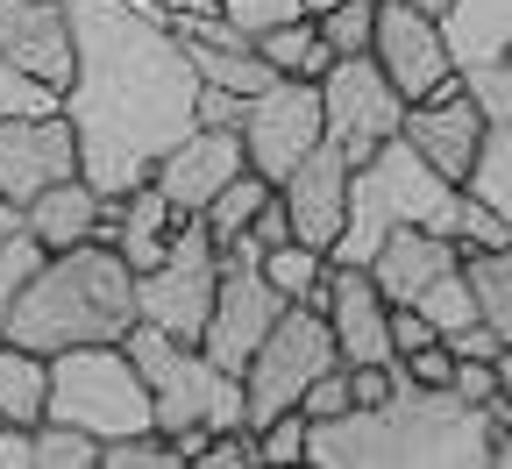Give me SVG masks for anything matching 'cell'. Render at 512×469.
Returning <instances> with one entry per match:
<instances>
[{"label":"cell","instance_id":"3","mask_svg":"<svg viewBox=\"0 0 512 469\" xmlns=\"http://www.w3.org/2000/svg\"><path fill=\"white\" fill-rule=\"evenodd\" d=\"M136 320H143V306H136L128 256L114 242H79V249L43 256V271L22 285L0 334L36 356H57V349H86V342H121Z\"/></svg>","mask_w":512,"mask_h":469},{"label":"cell","instance_id":"28","mask_svg":"<svg viewBox=\"0 0 512 469\" xmlns=\"http://www.w3.org/2000/svg\"><path fill=\"white\" fill-rule=\"evenodd\" d=\"M43 256H50V249L29 235V214L15 207L8 221H0V320H8V306L22 299V285L43 271Z\"/></svg>","mask_w":512,"mask_h":469},{"label":"cell","instance_id":"14","mask_svg":"<svg viewBox=\"0 0 512 469\" xmlns=\"http://www.w3.org/2000/svg\"><path fill=\"white\" fill-rule=\"evenodd\" d=\"M57 178H79V128L72 114H29V121H0V192L29 207L36 192Z\"/></svg>","mask_w":512,"mask_h":469},{"label":"cell","instance_id":"23","mask_svg":"<svg viewBox=\"0 0 512 469\" xmlns=\"http://www.w3.org/2000/svg\"><path fill=\"white\" fill-rule=\"evenodd\" d=\"M463 278H470V292H477L484 327L512 349V242H505V249H470V256H463Z\"/></svg>","mask_w":512,"mask_h":469},{"label":"cell","instance_id":"8","mask_svg":"<svg viewBox=\"0 0 512 469\" xmlns=\"http://www.w3.org/2000/svg\"><path fill=\"white\" fill-rule=\"evenodd\" d=\"M214 292H221V242H214L207 214H185L164 263L136 278V306H143L150 327L178 334V342H200L207 313H214Z\"/></svg>","mask_w":512,"mask_h":469},{"label":"cell","instance_id":"1","mask_svg":"<svg viewBox=\"0 0 512 469\" xmlns=\"http://www.w3.org/2000/svg\"><path fill=\"white\" fill-rule=\"evenodd\" d=\"M79 72L64 86V114L79 128V178L93 192H136L157 157L192 136L200 72L178 29L150 0H72Z\"/></svg>","mask_w":512,"mask_h":469},{"label":"cell","instance_id":"39","mask_svg":"<svg viewBox=\"0 0 512 469\" xmlns=\"http://www.w3.org/2000/svg\"><path fill=\"white\" fill-rule=\"evenodd\" d=\"M448 391H456L463 406H491V398H498V356H491V363L456 356V377H448Z\"/></svg>","mask_w":512,"mask_h":469},{"label":"cell","instance_id":"6","mask_svg":"<svg viewBox=\"0 0 512 469\" xmlns=\"http://www.w3.org/2000/svg\"><path fill=\"white\" fill-rule=\"evenodd\" d=\"M50 420H72L100 441L143 434L157 427L150 413V384L128 356V342H86V349H57L50 356Z\"/></svg>","mask_w":512,"mask_h":469},{"label":"cell","instance_id":"2","mask_svg":"<svg viewBox=\"0 0 512 469\" xmlns=\"http://www.w3.org/2000/svg\"><path fill=\"white\" fill-rule=\"evenodd\" d=\"M313 469H491V413L456 391H427L399 370V391L377 406L320 420L306 441Z\"/></svg>","mask_w":512,"mask_h":469},{"label":"cell","instance_id":"43","mask_svg":"<svg viewBox=\"0 0 512 469\" xmlns=\"http://www.w3.org/2000/svg\"><path fill=\"white\" fill-rule=\"evenodd\" d=\"M427 342H441V327H434L420 306H392V349L413 356V349H427Z\"/></svg>","mask_w":512,"mask_h":469},{"label":"cell","instance_id":"13","mask_svg":"<svg viewBox=\"0 0 512 469\" xmlns=\"http://www.w3.org/2000/svg\"><path fill=\"white\" fill-rule=\"evenodd\" d=\"M320 313L335 327V356L356 363H399L392 349V299L377 292L370 263H328V292H320Z\"/></svg>","mask_w":512,"mask_h":469},{"label":"cell","instance_id":"50","mask_svg":"<svg viewBox=\"0 0 512 469\" xmlns=\"http://www.w3.org/2000/svg\"><path fill=\"white\" fill-rule=\"evenodd\" d=\"M320 8H335V0H306V15H320Z\"/></svg>","mask_w":512,"mask_h":469},{"label":"cell","instance_id":"35","mask_svg":"<svg viewBox=\"0 0 512 469\" xmlns=\"http://www.w3.org/2000/svg\"><path fill=\"white\" fill-rule=\"evenodd\" d=\"M456 242H463V256H470V249H505V242H512V228L484 207L477 192H463V207H456Z\"/></svg>","mask_w":512,"mask_h":469},{"label":"cell","instance_id":"44","mask_svg":"<svg viewBox=\"0 0 512 469\" xmlns=\"http://www.w3.org/2000/svg\"><path fill=\"white\" fill-rule=\"evenodd\" d=\"M441 342L456 349V356H477V363H491V356L505 349V342H498V334H491L484 320H470V327H456V334H441Z\"/></svg>","mask_w":512,"mask_h":469},{"label":"cell","instance_id":"36","mask_svg":"<svg viewBox=\"0 0 512 469\" xmlns=\"http://www.w3.org/2000/svg\"><path fill=\"white\" fill-rule=\"evenodd\" d=\"M221 15H228L242 36H264V29H278V22H299L306 0H221Z\"/></svg>","mask_w":512,"mask_h":469},{"label":"cell","instance_id":"22","mask_svg":"<svg viewBox=\"0 0 512 469\" xmlns=\"http://www.w3.org/2000/svg\"><path fill=\"white\" fill-rule=\"evenodd\" d=\"M43 413H50V356H36V349L0 334V420L36 427Z\"/></svg>","mask_w":512,"mask_h":469},{"label":"cell","instance_id":"18","mask_svg":"<svg viewBox=\"0 0 512 469\" xmlns=\"http://www.w3.org/2000/svg\"><path fill=\"white\" fill-rule=\"evenodd\" d=\"M349 171H356V164H349L335 143H320V150L278 185L285 214H292V235H299L306 249H320V256L335 249V235H342V221H349Z\"/></svg>","mask_w":512,"mask_h":469},{"label":"cell","instance_id":"26","mask_svg":"<svg viewBox=\"0 0 512 469\" xmlns=\"http://www.w3.org/2000/svg\"><path fill=\"white\" fill-rule=\"evenodd\" d=\"M463 192H477L484 207L512 228V136H505V128H491V121H484V150H477V164H470Z\"/></svg>","mask_w":512,"mask_h":469},{"label":"cell","instance_id":"17","mask_svg":"<svg viewBox=\"0 0 512 469\" xmlns=\"http://www.w3.org/2000/svg\"><path fill=\"white\" fill-rule=\"evenodd\" d=\"M399 136H406V143H413L448 185H463L470 164H477V150H484V107L470 100V86H448V93L406 107Z\"/></svg>","mask_w":512,"mask_h":469},{"label":"cell","instance_id":"38","mask_svg":"<svg viewBox=\"0 0 512 469\" xmlns=\"http://www.w3.org/2000/svg\"><path fill=\"white\" fill-rule=\"evenodd\" d=\"M192 469H264L256 462V434L249 427H221L200 455H192Z\"/></svg>","mask_w":512,"mask_h":469},{"label":"cell","instance_id":"4","mask_svg":"<svg viewBox=\"0 0 512 469\" xmlns=\"http://www.w3.org/2000/svg\"><path fill=\"white\" fill-rule=\"evenodd\" d=\"M456 207H463V185H448L406 136H392L349 171V221H342L328 263H370L377 242L406 221L434 228V235H456Z\"/></svg>","mask_w":512,"mask_h":469},{"label":"cell","instance_id":"47","mask_svg":"<svg viewBox=\"0 0 512 469\" xmlns=\"http://www.w3.org/2000/svg\"><path fill=\"white\" fill-rule=\"evenodd\" d=\"M491 469H512V420L491 427Z\"/></svg>","mask_w":512,"mask_h":469},{"label":"cell","instance_id":"20","mask_svg":"<svg viewBox=\"0 0 512 469\" xmlns=\"http://www.w3.org/2000/svg\"><path fill=\"white\" fill-rule=\"evenodd\" d=\"M29 235L57 256V249H79V242H93V228H100V192L86 185V178H57L50 192H36L29 199Z\"/></svg>","mask_w":512,"mask_h":469},{"label":"cell","instance_id":"24","mask_svg":"<svg viewBox=\"0 0 512 469\" xmlns=\"http://www.w3.org/2000/svg\"><path fill=\"white\" fill-rule=\"evenodd\" d=\"M256 50L271 57V72H278V79H328V64H335V50L320 43L313 15H299V22H278V29H264V36H256Z\"/></svg>","mask_w":512,"mask_h":469},{"label":"cell","instance_id":"16","mask_svg":"<svg viewBox=\"0 0 512 469\" xmlns=\"http://www.w3.org/2000/svg\"><path fill=\"white\" fill-rule=\"evenodd\" d=\"M249 171V150H242V128H192V136H178L164 157H157V192L171 199L178 214H207V199Z\"/></svg>","mask_w":512,"mask_h":469},{"label":"cell","instance_id":"33","mask_svg":"<svg viewBox=\"0 0 512 469\" xmlns=\"http://www.w3.org/2000/svg\"><path fill=\"white\" fill-rule=\"evenodd\" d=\"M420 313L441 327V334H456V327H470V320H484L477 313V292H470V278H463V263L448 278H434L427 292H420Z\"/></svg>","mask_w":512,"mask_h":469},{"label":"cell","instance_id":"5","mask_svg":"<svg viewBox=\"0 0 512 469\" xmlns=\"http://www.w3.org/2000/svg\"><path fill=\"white\" fill-rule=\"evenodd\" d=\"M128 356H136L143 384H150V413H157V434H221V427H242V377L221 370L200 342H178V334L136 320L121 334Z\"/></svg>","mask_w":512,"mask_h":469},{"label":"cell","instance_id":"25","mask_svg":"<svg viewBox=\"0 0 512 469\" xmlns=\"http://www.w3.org/2000/svg\"><path fill=\"white\" fill-rule=\"evenodd\" d=\"M29 469H100V434L43 413V420L29 427Z\"/></svg>","mask_w":512,"mask_h":469},{"label":"cell","instance_id":"12","mask_svg":"<svg viewBox=\"0 0 512 469\" xmlns=\"http://www.w3.org/2000/svg\"><path fill=\"white\" fill-rule=\"evenodd\" d=\"M370 57L384 64V79L399 86V100H434L448 86H463L456 72V50H448L441 22L427 8H413V0H384L377 8V36H370Z\"/></svg>","mask_w":512,"mask_h":469},{"label":"cell","instance_id":"7","mask_svg":"<svg viewBox=\"0 0 512 469\" xmlns=\"http://www.w3.org/2000/svg\"><path fill=\"white\" fill-rule=\"evenodd\" d=\"M335 363H342V356H335V327H328V313L285 306L278 327L256 342V356H249V370H242V427L256 434L264 420L292 413L299 398L313 391V377L335 370Z\"/></svg>","mask_w":512,"mask_h":469},{"label":"cell","instance_id":"48","mask_svg":"<svg viewBox=\"0 0 512 469\" xmlns=\"http://www.w3.org/2000/svg\"><path fill=\"white\" fill-rule=\"evenodd\" d=\"M413 8H427V15L441 22V15H448V0H413Z\"/></svg>","mask_w":512,"mask_h":469},{"label":"cell","instance_id":"11","mask_svg":"<svg viewBox=\"0 0 512 469\" xmlns=\"http://www.w3.org/2000/svg\"><path fill=\"white\" fill-rule=\"evenodd\" d=\"M320 107H328V143H335L349 164H363L377 143H392L399 121H406L399 86L384 79V64H377L370 50L328 64V79H320Z\"/></svg>","mask_w":512,"mask_h":469},{"label":"cell","instance_id":"40","mask_svg":"<svg viewBox=\"0 0 512 469\" xmlns=\"http://www.w3.org/2000/svg\"><path fill=\"white\" fill-rule=\"evenodd\" d=\"M399 370H406L413 384H427V391H448V377H456V349H448V342H427V349L399 356Z\"/></svg>","mask_w":512,"mask_h":469},{"label":"cell","instance_id":"29","mask_svg":"<svg viewBox=\"0 0 512 469\" xmlns=\"http://www.w3.org/2000/svg\"><path fill=\"white\" fill-rule=\"evenodd\" d=\"M278 185L271 178H256V171H235L214 199H207V228H214V242H235L249 221H256V207H264V199H271Z\"/></svg>","mask_w":512,"mask_h":469},{"label":"cell","instance_id":"49","mask_svg":"<svg viewBox=\"0 0 512 469\" xmlns=\"http://www.w3.org/2000/svg\"><path fill=\"white\" fill-rule=\"evenodd\" d=\"M8 214H15V199H8V192H0V221H8Z\"/></svg>","mask_w":512,"mask_h":469},{"label":"cell","instance_id":"27","mask_svg":"<svg viewBox=\"0 0 512 469\" xmlns=\"http://www.w3.org/2000/svg\"><path fill=\"white\" fill-rule=\"evenodd\" d=\"M264 278L278 285L285 306H313V292L328 285V256L306 242H278V249H264Z\"/></svg>","mask_w":512,"mask_h":469},{"label":"cell","instance_id":"30","mask_svg":"<svg viewBox=\"0 0 512 469\" xmlns=\"http://www.w3.org/2000/svg\"><path fill=\"white\" fill-rule=\"evenodd\" d=\"M377 8L384 0H335V8L313 15V29H320V43H328L335 57H363L370 36H377Z\"/></svg>","mask_w":512,"mask_h":469},{"label":"cell","instance_id":"34","mask_svg":"<svg viewBox=\"0 0 512 469\" xmlns=\"http://www.w3.org/2000/svg\"><path fill=\"white\" fill-rule=\"evenodd\" d=\"M463 86H470V100L484 107V121L512 136V57H498V64H477V72H463Z\"/></svg>","mask_w":512,"mask_h":469},{"label":"cell","instance_id":"31","mask_svg":"<svg viewBox=\"0 0 512 469\" xmlns=\"http://www.w3.org/2000/svg\"><path fill=\"white\" fill-rule=\"evenodd\" d=\"M29 114H64V93L0 57V121H29Z\"/></svg>","mask_w":512,"mask_h":469},{"label":"cell","instance_id":"21","mask_svg":"<svg viewBox=\"0 0 512 469\" xmlns=\"http://www.w3.org/2000/svg\"><path fill=\"white\" fill-rule=\"evenodd\" d=\"M441 36L456 50V72H477V64L512 57V0H448Z\"/></svg>","mask_w":512,"mask_h":469},{"label":"cell","instance_id":"37","mask_svg":"<svg viewBox=\"0 0 512 469\" xmlns=\"http://www.w3.org/2000/svg\"><path fill=\"white\" fill-rule=\"evenodd\" d=\"M349 406H356V391H349V370H342V363H335V370H320L313 391L299 398V413H306L313 427H320V420H342Z\"/></svg>","mask_w":512,"mask_h":469},{"label":"cell","instance_id":"41","mask_svg":"<svg viewBox=\"0 0 512 469\" xmlns=\"http://www.w3.org/2000/svg\"><path fill=\"white\" fill-rule=\"evenodd\" d=\"M235 242H249V249H278V242H299V235H292V214H285V199L271 192L264 207H256V221H249Z\"/></svg>","mask_w":512,"mask_h":469},{"label":"cell","instance_id":"46","mask_svg":"<svg viewBox=\"0 0 512 469\" xmlns=\"http://www.w3.org/2000/svg\"><path fill=\"white\" fill-rule=\"evenodd\" d=\"M157 15H171V22H185V15H221V0H150Z\"/></svg>","mask_w":512,"mask_h":469},{"label":"cell","instance_id":"45","mask_svg":"<svg viewBox=\"0 0 512 469\" xmlns=\"http://www.w3.org/2000/svg\"><path fill=\"white\" fill-rule=\"evenodd\" d=\"M0 469H29V427L0 420Z\"/></svg>","mask_w":512,"mask_h":469},{"label":"cell","instance_id":"32","mask_svg":"<svg viewBox=\"0 0 512 469\" xmlns=\"http://www.w3.org/2000/svg\"><path fill=\"white\" fill-rule=\"evenodd\" d=\"M306 441H313V420L292 406V413H278V420L256 427V462H264V469H299L306 462Z\"/></svg>","mask_w":512,"mask_h":469},{"label":"cell","instance_id":"15","mask_svg":"<svg viewBox=\"0 0 512 469\" xmlns=\"http://www.w3.org/2000/svg\"><path fill=\"white\" fill-rule=\"evenodd\" d=\"M0 57L64 93V86H72V72H79L72 0H0Z\"/></svg>","mask_w":512,"mask_h":469},{"label":"cell","instance_id":"9","mask_svg":"<svg viewBox=\"0 0 512 469\" xmlns=\"http://www.w3.org/2000/svg\"><path fill=\"white\" fill-rule=\"evenodd\" d=\"M320 143H328V107H320V79H271L242 114V150L249 171L285 185Z\"/></svg>","mask_w":512,"mask_h":469},{"label":"cell","instance_id":"42","mask_svg":"<svg viewBox=\"0 0 512 469\" xmlns=\"http://www.w3.org/2000/svg\"><path fill=\"white\" fill-rule=\"evenodd\" d=\"M249 100L242 93H221V86H200V107H192V128H242Z\"/></svg>","mask_w":512,"mask_h":469},{"label":"cell","instance_id":"19","mask_svg":"<svg viewBox=\"0 0 512 469\" xmlns=\"http://www.w3.org/2000/svg\"><path fill=\"white\" fill-rule=\"evenodd\" d=\"M463 263V242L456 235H434V228H392L377 242V256H370V278H377V292L392 299V306H420V292L434 285V278H448Z\"/></svg>","mask_w":512,"mask_h":469},{"label":"cell","instance_id":"10","mask_svg":"<svg viewBox=\"0 0 512 469\" xmlns=\"http://www.w3.org/2000/svg\"><path fill=\"white\" fill-rule=\"evenodd\" d=\"M285 299L278 285L264 278V249H249V242H221V292H214V313H207V334H200V349L221 363V370H249L256 342L278 327Z\"/></svg>","mask_w":512,"mask_h":469}]
</instances>
